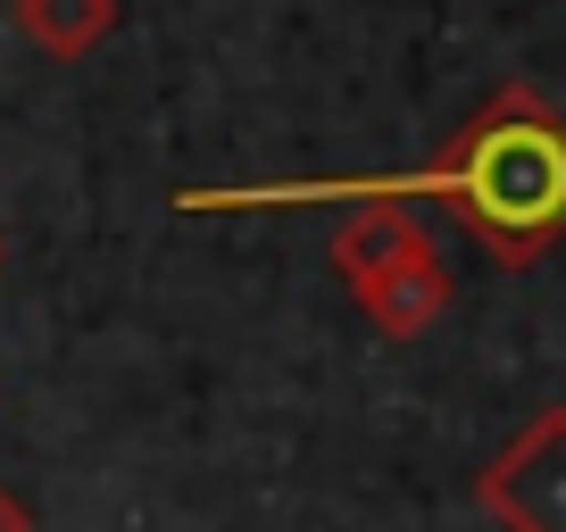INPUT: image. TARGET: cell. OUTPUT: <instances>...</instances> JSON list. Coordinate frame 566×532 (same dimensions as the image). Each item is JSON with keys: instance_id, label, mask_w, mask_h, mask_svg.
Segmentation results:
<instances>
[{"instance_id": "2", "label": "cell", "mask_w": 566, "mask_h": 532, "mask_svg": "<svg viewBox=\"0 0 566 532\" xmlns=\"http://www.w3.org/2000/svg\"><path fill=\"white\" fill-rule=\"evenodd\" d=\"M475 508L500 532H566V408H542L475 475Z\"/></svg>"}, {"instance_id": "6", "label": "cell", "mask_w": 566, "mask_h": 532, "mask_svg": "<svg viewBox=\"0 0 566 532\" xmlns=\"http://www.w3.org/2000/svg\"><path fill=\"white\" fill-rule=\"evenodd\" d=\"M0 532H34V508H25L9 482H0Z\"/></svg>"}, {"instance_id": "7", "label": "cell", "mask_w": 566, "mask_h": 532, "mask_svg": "<svg viewBox=\"0 0 566 532\" xmlns=\"http://www.w3.org/2000/svg\"><path fill=\"white\" fill-rule=\"evenodd\" d=\"M0 266H9V233H0Z\"/></svg>"}, {"instance_id": "5", "label": "cell", "mask_w": 566, "mask_h": 532, "mask_svg": "<svg viewBox=\"0 0 566 532\" xmlns=\"http://www.w3.org/2000/svg\"><path fill=\"white\" fill-rule=\"evenodd\" d=\"M117 0H18V34L34 42L42 58H59V67H75V58H92L108 34H117Z\"/></svg>"}, {"instance_id": "1", "label": "cell", "mask_w": 566, "mask_h": 532, "mask_svg": "<svg viewBox=\"0 0 566 532\" xmlns=\"http://www.w3.org/2000/svg\"><path fill=\"white\" fill-rule=\"evenodd\" d=\"M317 200H442L500 266H533L566 242V117L533 84H500L417 175H342V183H200L176 209H317Z\"/></svg>"}, {"instance_id": "3", "label": "cell", "mask_w": 566, "mask_h": 532, "mask_svg": "<svg viewBox=\"0 0 566 532\" xmlns=\"http://www.w3.org/2000/svg\"><path fill=\"white\" fill-rule=\"evenodd\" d=\"M350 300H358V317H367L384 341H417V333H433L442 308H450V266H442V249H417V258L350 284Z\"/></svg>"}, {"instance_id": "4", "label": "cell", "mask_w": 566, "mask_h": 532, "mask_svg": "<svg viewBox=\"0 0 566 532\" xmlns=\"http://www.w3.org/2000/svg\"><path fill=\"white\" fill-rule=\"evenodd\" d=\"M417 249H433V233H424V216L408 200H350V216L334 233V275L342 284H367V275L417 258Z\"/></svg>"}]
</instances>
